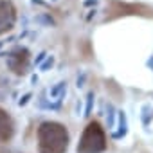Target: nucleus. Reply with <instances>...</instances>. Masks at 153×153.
<instances>
[{
    "label": "nucleus",
    "mask_w": 153,
    "mask_h": 153,
    "mask_svg": "<svg viewBox=\"0 0 153 153\" xmlns=\"http://www.w3.org/2000/svg\"><path fill=\"white\" fill-rule=\"evenodd\" d=\"M38 148L40 153H65L68 148L67 128L59 123H42L38 128Z\"/></svg>",
    "instance_id": "1"
},
{
    "label": "nucleus",
    "mask_w": 153,
    "mask_h": 153,
    "mask_svg": "<svg viewBox=\"0 0 153 153\" xmlns=\"http://www.w3.org/2000/svg\"><path fill=\"white\" fill-rule=\"evenodd\" d=\"M106 149V137L99 123H90L78 144V153H103Z\"/></svg>",
    "instance_id": "2"
},
{
    "label": "nucleus",
    "mask_w": 153,
    "mask_h": 153,
    "mask_svg": "<svg viewBox=\"0 0 153 153\" xmlns=\"http://www.w3.org/2000/svg\"><path fill=\"white\" fill-rule=\"evenodd\" d=\"M16 22V11L11 0H0V34L13 29Z\"/></svg>",
    "instance_id": "3"
},
{
    "label": "nucleus",
    "mask_w": 153,
    "mask_h": 153,
    "mask_svg": "<svg viewBox=\"0 0 153 153\" xmlns=\"http://www.w3.org/2000/svg\"><path fill=\"white\" fill-rule=\"evenodd\" d=\"M140 11H144L146 15H153V11H151L149 7H146V6H135V4L128 6V4L114 2V4H112V9H110L112 15H108V20H112V18H115V16H121V15H142Z\"/></svg>",
    "instance_id": "4"
},
{
    "label": "nucleus",
    "mask_w": 153,
    "mask_h": 153,
    "mask_svg": "<svg viewBox=\"0 0 153 153\" xmlns=\"http://www.w3.org/2000/svg\"><path fill=\"white\" fill-rule=\"evenodd\" d=\"M27 61H29V52L25 49H16L9 54L7 63L11 67V70H15L16 74H24L27 68Z\"/></svg>",
    "instance_id": "5"
},
{
    "label": "nucleus",
    "mask_w": 153,
    "mask_h": 153,
    "mask_svg": "<svg viewBox=\"0 0 153 153\" xmlns=\"http://www.w3.org/2000/svg\"><path fill=\"white\" fill-rule=\"evenodd\" d=\"M13 133H15V128L9 114L0 108V142H7L13 137Z\"/></svg>",
    "instance_id": "6"
},
{
    "label": "nucleus",
    "mask_w": 153,
    "mask_h": 153,
    "mask_svg": "<svg viewBox=\"0 0 153 153\" xmlns=\"http://www.w3.org/2000/svg\"><path fill=\"white\" fill-rule=\"evenodd\" d=\"M2 153H11V151H2Z\"/></svg>",
    "instance_id": "7"
}]
</instances>
